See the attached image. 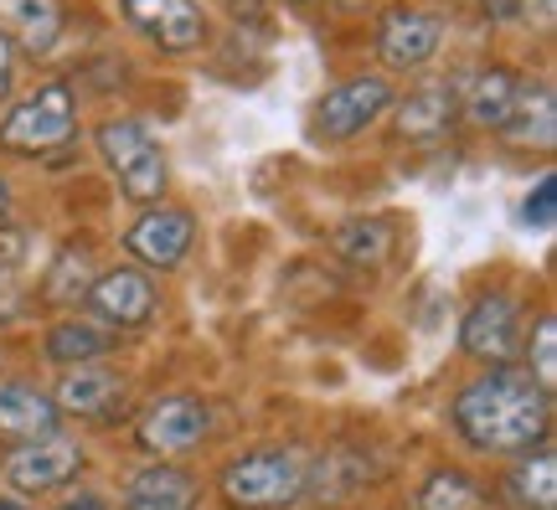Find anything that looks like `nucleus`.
I'll list each match as a JSON object with an SVG mask.
<instances>
[{
  "label": "nucleus",
  "instance_id": "nucleus-18",
  "mask_svg": "<svg viewBox=\"0 0 557 510\" xmlns=\"http://www.w3.org/2000/svg\"><path fill=\"white\" fill-rule=\"evenodd\" d=\"M553 88L547 83H517V103L500 135L517 139V145H553Z\"/></svg>",
  "mask_w": 557,
  "mask_h": 510
},
{
  "label": "nucleus",
  "instance_id": "nucleus-19",
  "mask_svg": "<svg viewBox=\"0 0 557 510\" xmlns=\"http://www.w3.org/2000/svg\"><path fill=\"white\" fill-rule=\"evenodd\" d=\"M506 490H511V500H517L521 510H553L557 506V459H553V449L527 453L517 470H511Z\"/></svg>",
  "mask_w": 557,
  "mask_h": 510
},
{
  "label": "nucleus",
  "instance_id": "nucleus-24",
  "mask_svg": "<svg viewBox=\"0 0 557 510\" xmlns=\"http://www.w3.org/2000/svg\"><path fill=\"white\" fill-rule=\"evenodd\" d=\"M532 382H537L542 393H553V382H557V320L553 314H542L537 335H532Z\"/></svg>",
  "mask_w": 557,
  "mask_h": 510
},
{
  "label": "nucleus",
  "instance_id": "nucleus-14",
  "mask_svg": "<svg viewBox=\"0 0 557 510\" xmlns=\"http://www.w3.org/2000/svg\"><path fill=\"white\" fill-rule=\"evenodd\" d=\"M124 510H197V480L176 464H150L129 474Z\"/></svg>",
  "mask_w": 557,
  "mask_h": 510
},
{
  "label": "nucleus",
  "instance_id": "nucleus-16",
  "mask_svg": "<svg viewBox=\"0 0 557 510\" xmlns=\"http://www.w3.org/2000/svg\"><path fill=\"white\" fill-rule=\"evenodd\" d=\"M459 119V94L444 83H423L398 103V139H438Z\"/></svg>",
  "mask_w": 557,
  "mask_h": 510
},
{
  "label": "nucleus",
  "instance_id": "nucleus-1",
  "mask_svg": "<svg viewBox=\"0 0 557 510\" xmlns=\"http://www.w3.org/2000/svg\"><path fill=\"white\" fill-rule=\"evenodd\" d=\"M547 393L521 366H491L455 397V423L480 453H532L547 438Z\"/></svg>",
  "mask_w": 557,
  "mask_h": 510
},
{
  "label": "nucleus",
  "instance_id": "nucleus-25",
  "mask_svg": "<svg viewBox=\"0 0 557 510\" xmlns=\"http://www.w3.org/2000/svg\"><path fill=\"white\" fill-rule=\"evenodd\" d=\"M527 222L537 227V233H547L557 222V197H553V176H542L537 181V191L527 197Z\"/></svg>",
  "mask_w": 557,
  "mask_h": 510
},
{
  "label": "nucleus",
  "instance_id": "nucleus-30",
  "mask_svg": "<svg viewBox=\"0 0 557 510\" xmlns=\"http://www.w3.org/2000/svg\"><path fill=\"white\" fill-rule=\"evenodd\" d=\"M5 216H11V186L0 181V222H5Z\"/></svg>",
  "mask_w": 557,
  "mask_h": 510
},
{
  "label": "nucleus",
  "instance_id": "nucleus-27",
  "mask_svg": "<svg viewBox=\"0 0 557 510\" xmlns=\"http://www.w3.org/2000/svg\"><path fill=\"white\" fill-rule=\"evenodd\" d=\"M480 11L491 21H517L521 16V0H480Z\"/></svg>",
  "mask_w": 557,
  "mask_h": 510
},
{
  "label": "nucleus",
  "instance_id": "nucleus-3",
  "mask_svg": "<svg viewBox=\"0 0 557 510\" xmlns=\"http://www.w3.org/2000/svg\"><path fill=\"white\" fill-rule=\"evenodd\" d=\"M78 129V103H73V88L67 83H47L37 88L32 99H21L5 124H0V150H11V156H47V150H58L67 145Z\"/></svg>",
  "mask_w": 557,
  "mask_h": 510
},
{
  "label": "nucleus",
  "instance_id": "nucleus-26",
  "mask_svg": "<svg viewBox=\"0 0 557 510\" xmlns=\"http://www.w3.org/2000/svg\"><path fill=\"white\" fill-rule=\"evenodd\" d=\"M553 5H557V0H521V11H527L532 21H537L542 32H553V16H557Z\"/></svg>",
  "mask_w": 557,
  "mask_h": 510
},
{
  "label": "nucleus",
  "instance_id": "nucleus-9",
  "mask_svg": "<svg viewBox=\"0 0 557 510\" xmlns=\"http://www.w3.org/2000/svg\"><path fill=\"white\" fill-rule=\"evenodd\" d=\"M88 310L99 314L103 325H114V331H135L145 325L150 314H156V284L135 269H109L88 284Z\"/></svg>",
  "mask_w": 557,
  "mask_h": 510
},
{
  "label": "nucleus",
  "instance_id": "nucleus-22",
  "mask_svg": "<svg viewBox=\"0 0 557 510\" xmlns=\"http://www.w3.org/2000/svg\"><path fill=\"white\" fill-rule=\"evenodd\" d=\"M418 510H480V485L465 470H438L418 495Z\"/></svg>",
  "mask_w": 557,
  "mask_h": 510
},
{
  "label": "nucleus",
  "instance_id": "nucleus-2",
  "mask_svg": "<svg viewBox=\"0 0 557 510\" xmlns=\"http://www.w3.org/2000/svg\"><path fill=\"white\" fill-rule=\"evenodd\" d=\"M305 490L310 474L295 449H253L222 470V500L233 510H284Z\"/></svg>",
  "mask_w": 557,
  "mask_h": 510
},
{
  "label": "nucleus",
  "instance_id": "nucleus-20",
  "mask_svg": "<svg viewBox=\"0 0 557 510\" xmlns=\"http://www.w3.org/2000/svg\"><path fill=\"white\" fill-rule=\"evenodd\" d=\"M103 351H109V335L88 320H62L47 331V361L58 366H94Z\"/></svg>",
  "mask_w": 557,
  "mask_h": 510
},
{
  "label": "nucleus",
  "instance_id": "nucleus-17",
  "mask_svg": "<svg viewBox=\"0 0 557 510\" xmlns=\"http://www.w3.org/2000/svg\"><path fill=\"white\" fill-rule=\"evenodd\" d=\"M120 397V376L103 366H67L58 382V412H78V418H99L109 402Z\"/></svg>",
  "mask_w": 557,
  "mask_h": 510
},
{
  "label": "nucleus",
  "instance_id": "nucleus-13",
  "mask_svg": "<svg viewBox=\"0 0 557 510\" xmlns=\"http://www.w3.org/2000/svg\"><path fill=\"white\" fill-rule=\"evenodd\" d=\"M62 32L58 0H0V41L21 47V52H52Z\"/></svg>",
  "mask_w": 557,
  "mask_h": 510
},
{
  "label": "nucleus",
  "instance_id": "nucleus-15",
  "mask_svg": "<svg viewBox=\"0 0 557 510\" xmlns=\"http://www.w3.org/2000/svg\"><path fill=\"white\" fill-rule=\"evenodd\" d=\"M0 433H11V438H52L58 433V402L37 393L32 382H0Z\"/></svg>",
  "mask_w": 557,
  "mask_h": 510
},
{
  "label": "nucleus",
  "instance_id": "nucleus-28",
  "mask_svg": "<svg viewBox=\"0 0 557 510\" xmlns=\"http://www.w3.org/2000/svg\"><path fill=\"white\" fill-rule=\"evenodd\" d=\"M11 83H16V58H11V47L0 41V99L11 94Z\"/></svg>",
  "mask_w": 557,
  "mask_h": 510
},
{
  "label": "nucleus",
  "instance_id": "nucleus-10",
  "mask_svg": "<svg viewBox=\"0 0 557 510\" xmlns=\"http://www.w3.org/2000/svg\"><path fill=\"white\" fill-rule=\"evenodd\" d=\"M129 253L150 269H176L186 248H191V212L181 207H150L145 216H135V227L124 233Z\"/></svg>",
  "mask_w": 557,
  "mask_h": 510
},
{
  "label": "nucleus",
  "instance_id": "nucleus-23",
  "mask_svg": "<svg viewBox=\"0 0 557 510\" xmlns=\"http://www.w3.org/2000/svg\"><path fill=\"white\" fill-rule=\"evenodd\" d=\"M336 248L351 263H382V253L393 248V233L382 227V222H346L336 233Z\"/></svg>",
  "mask_w": 557,
  "mask_h": 510
},
{
  "label": "nucleus",
  "instance_id": "nucleus-29",
  "mask_svg": "<svg viewBox=\"0 0 557 510\" xmlns=\"http://www.w3.org/2000/svg\"><path fill=\"white\" fill-rule=\"evenodd\" d=\"M62 510H109V506H103L99 495H78V500H67Z\"/></svg>",
  "mask_w": 557,
  "mask_h": 510
},
{
  "label": "nucleus",
  "instance_id": "nucleus-21",
  "mask_svg": "<svg viewBox=\"0 0 557 510\" xmlns=\"http://www.w3.org/2000/svg\"><path fill=\"white\" fill-rule=\"evenodd\" d=\"M511 103H517V78L506 73V67H491V73H480L475 88H470V119H475L480 129H506V119H511Z\"/></svg>",
  "mask_w": 557,
  "mask_h": 510
},
{
  "label": "nucleus",
  "instance_id": "nucleus-6",
  "mask_svg": "<svg viewBox=\"0 0 557 510\" xmlns=\"http://www.w3.org/2000/svg\"><path fill=\"white\" fill-rule=\"evenodd\" d=\"M387 109H393L387 78H351V83H341V88H331V94L315 103V135L320 139H351V135H361L367 124H377Z\"/></svg>",
  "mask_w": 557,
  "mask_h": 510
},
{
  "label": "nucleus",
  "instance_id": "nucleus-4",
  "mask_svg": "<svg viewBox=\"0 0 557 510\" xmlns=\"http://www.w3.org/2000/svg\"><path fill=\"white\" fill-rule=\"evenodd\" d=\"M99 156L120 176L129 201H160V191H165V160H160L156 135L139 119H109V124H99Z\"/></svg>",
  "mask_w": 557,
  "mask_h": 510
},
{
  "label": "nucleus",
  "instance_id": "nucleus-5",
  "mask_svg": "<svg viewBox=\"0 0 557 510\" xmlns=\"http://www.w3.org/2000/svg\"><path fill=\"white\" fill-rule=\"evenodd\" d=\"M459 340H465V351L475 356V361H485V366H511L517 340H521V304L511 295H500V289L480 295L475 304H470V314H465Z\"/></svg>",
  "mask_w": 557,
  "mask_h": 510
},
{
  "label": "nucleus",
  "instance_id": "nucleus-7",
  "mask_svg": "<svg viewBox=\"0 0 557 510\" xmlns=\"http://www.w3.org/2000/svg\"><path fill=\"white\" fill-rule=\"evenodd\" d=\"M120 11L160 52H197L207 41V16L197 0H120Z\"/></svg>",
  "mask_w": 557,
  "mask_h": 510
},
{
  "label": "nucleus",
  "instance_id": "nucleus-31",
  "mask_svg": "<svg viewBox=\"0 0 557 510\" xmlns=\"http://www.w3.org/2000/svg\"><path fill=\"white\" fill-rule=\"evenodd\" d=\"M0 510H26V506H16V500H0Z\"/></svg>",
  "mask_w": 557,
  "mask_h": 510
},
{
  "label": "nucleus",
  "instance_id": "nucleus-8",
  "mask_svg": "<svg viewBox=\"0 0 557 510\" xmlns=\"http://www.w3.org/2000/svg\"><path fill=\"white\" fill-rule=\"evenodd\" d=\"M78 470H83V449L73 438L52 433V438H37V444L16 449L0 474H5V485L16 495H47V490H58V485H67Z\"/></svg>",
  "mask_w": 557,
  "mask_h": 510
},
{
  "label": "nucleus",
  "instance_id": "nucleus-11",
  "mask_svg": "<svg viewBox=\"0 0 557 510\" xmlns=\"http://www.w3.org/2000/svg\"><path fill=\"white\" fill-rule=\"evenodd\" d=\"M444 41V21L429 16V11H413V5H398L382 16V32H377V52L387 67H418L429 62Z\"/></svg>",
  "mask_w": 557,
  "mask_h": 510
},
{
  "label": "nucleus",
  "instance_id": "nucleus-12",
  "mask_svg": "<svg viewBox=\"0 0 557 510\" xmlns=\"http://www.w3.org/2000/svg\"><path fill=\"white\" fill-rule=\"evenodd\" d=\"M201 433H207V408L197 397H165V402L145 412L139 444L150 453H186L201 444Z\"/></svg>",
  "mask_w": 557,
  "mask_h": 510
}]
</instances>
